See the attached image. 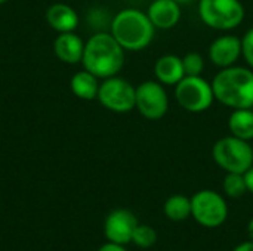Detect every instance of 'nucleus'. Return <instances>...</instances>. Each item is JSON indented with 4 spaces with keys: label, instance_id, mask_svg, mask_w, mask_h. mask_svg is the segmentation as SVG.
I'll use <instances>...</instances> for the list:
<instances>
[{
    "label": "nucleus",
    "instance_id": "obj_1",
    "mask_svg": "<svg viewBox=\"0 0 253 251\" xmlns=\"http://www.w3.org/2000/svg\"><path fill=\"white\" fill-rule=\"evenodd\" d=\"M82 64L98 78L117 75L125 65V49L111 33H96L84 43Z\"/></svg>",
    "mask_w": 253,
    "mask_h": 251
},
{
    "label": "nucleus",
    "instance_id": "obj_2",
    "mask_svg": "<svg viewBox=\"0 0 253 251\" xmlns=\"http://www.w3.org/2000/svg\"><path fill=\"white\" fill-rule=\"evenodd\" d=\"M215 99L222 105L242 109L253 107V71L245 67L222 68L212 81Z\"/></svg>",
    "mask_w": 253,
    "mask_h": 251
},
{
    "label": "nucleus",
    "instance_id": "obj_3",
    "mask_svg": "<svg viewBox=\"0 0 253 251\" xmlns=\"http://www.w3.org/2000/svg\"><path fill=\"white\" fill-rule=\"evenodd\" d=\"M156 27L148 15L138 9H123L111 21V36L125 50H142L154 37Z\"/></svg>",
    "mask_w": 253,
    "mask_h": 251
},
{
    "label": "nucleus",
    "instance_id": "obj_4",
    "mask_svg": "<svg viewBox=\"0 0 253 251\" xmlns=\"http://www.w3.org/2000/svg\"><path fill=\"white\" fill-rule=\"evenodd\" d=\"M213 161L227 173H245L253 166V148L249 141L225 136L212 148Z\"/></svg>",
    "mask_w": 253,
    "mask_h": 251
},
{
    "label": "nucleus",
    "instance_id": "obj_5",
    "mask_svg": "<svg viewBox=\"0 0 253 251\" xmlns=\"http://www.w3.org/2000/svg\"><path fill=\"white\" fill-rule=\"evenodd\" d=\"M202 21L215 30L237 28L245 19V7L240 0H200Z\"/></svg>",
    "mask_w": 253,
    "mask_h": 251
},
{
    "label": "nucleus",
    "instance_id": "obj_6",
    "mask_svg": "<svg viewBox=\"0 0 253 251\" xmlns=\"http://www.w3.org/2000/svg\"><path fill=\"white\" fill-rule=\"evenodd\" d=\"M175 98L185 111L199 114L211 108L215 95L212 83L202 75H185L175 87Z\"/></svg>",
    "mask_w": 253,
    "mask_h": 251
},
{
    "label": "nucleus",
    "instance_id": "obj_7",
    "mask_svg": "<svg viewBox=\"0 0 253 251\" xmlns=\"http://www.w3.org/2000/svg\"><path fill=\"white\" fill-rule=\"evenodd\" d=\"M191 216L205 228H218L228 217L227 201L212 189H202L191 197Z\"/></svg>",
    "mask_w": 253,
    "mask_h": 251
},
{
    "label": "nucleus",
    "instance_id": "obj_8",
    "mask_svg": "<svg viewBox=\"0 0 253 251\" xmlns=\"http://www.w3.org/2000/svg\"><path fill=\"white\" fill-rule=\"evenodd\" d=\"M98 101L102 107L113 112H129L136 104V87L117 75L104 78V81L99 84Z\"/></svg>",
    "mask_w": 253,
    "mask_h": 251
},
{
    "label": "nucleus",
    "instance_id": "obj_9",
    "mask_svg": "<svg viewBox=\"0 0 253 251\" xmlns=\"http://www.w3.org/2000/svg\"><path fill=\"white\" fill-rule=\"evenodd\" d=\"M135 108L147 120H160L169 109V98L160 81H144L136 87Z\"/></svg>",
    "mask_w": 253,
    "mask_h": 251
},
{
    "label": "nucleus",
    "instance_id": "obj_10",
    "mask_svg": "<svg viewBox=\"0 0 253 251\" xmlns=\"http://www.w3.org/2000/svg\"><path fill=\"white\" fill-rule=\"evenodd\" d=\"M138 225V219L130 210L116 209L104 222V235L110 243L126 246L132 243V237Z\"/></svg>",
    "mask_w": 253,
    "mask_h": 251
},
{
    "label": "nucleus",
    "instance_id": "obj_11",
    "mask_svg": "<svg viewBox=\"0 0 253 251\" xmlns=\"http://www.w3.org/2000/svg\"><path fill=\"white\" fill-rule=\"evenodd\" d=\"M242 56V40L236 36H222L209 47L211 61L221 68L233 67Z\"/></svg>",
    "mask_w": 253,
    "mask_h": 251
},
{
    "label": "nucleus",
    "instance_id": "obj_12",
    "mask_svg": "<svg viewBox=\"0 0 253 251\" xmlns=\"http://www.w3.org/2000/svg\"><path fill=\"white\" fill-rule=\"evenodd\" d=\"M147 15L156 28L169 30L181 19V4L175 0H154L148 7Z\"/></svg>",
    "mask_w": 253,
    "mask_h": 251
},
{
    "label": "nucleus",
    "instance_id": "obj_13",
    "mask_svg": "<svg viewBox=\"0 0 253 251\" xmlns=\"http://www.w3.org/2000/svg\"><path fill=\"white\" fill-rule=\"evenodd\" d=\"M53 52L56 58L65 64H79L83 58L84 41L74 31L59 33L53 41Z\"/></svg>",
    "mask_w": 253,
    "mask_h": 251
},
{
    "label": "nucleus",
    "instance_id": "obj_14",
    "mask_svg": "<svg viewBox=\"0 0 253 251\" xmlns=\"http://www.w3.org/2000/svg\"><path fill=\"white\" fill-rule=\"evenodd\" d=\"M46 21L58 33H71L79 25V15L70 4L53 3L46 10Z\"/></svg>",
    "mask_w": 253,
    "mask_h": 251
},
{
    "label": "nucleus",
    "instance_id": "obj_15",
    "mask_svg": "<svg viewBox=\"0 0 253 251\" xmlns=\"http://www.w3.org/2000/svg\"><path fill=\"white\" fill-rule=\"evenodd\" d=\"M154 74L162 84L176 86L185 77L182 58L176 55H165L159 58L154 65Z\"/></svg>",
    "mask_w": 253,
    "mask_h": 251
},
{
    "label": "nucleus",
    "instance_id": "obj_16",
    "mask_svg": "<svg viewBox=\"0 0 253 251\" xmlns=\"http://www.w3.org/2000/svg\"><path fill=\"white\" fill-rule=\"evenodd\" d=\"M70 87H71V92L83 101H92L98 98V90H99L98 77L89 72L87 70L76 72L71 77Z\"/></svg>",
    "mask_w": 253,
    "mask_h": 251
},
{
    "label": "nucleus",
    "instance_id": "obj_17",
    "mask_svg": "<svg viewBox=\"0 0 253 251\" xmlns=\"http://www.w3.org/2000/svg\"><path fill=\"white\" fill-rule=\"evenodd\" d=\"M228 127L233 136L243 141L253 139V111L251 108L234 109L228 118Z\"/></svg>",
    "mask_w": 253,
    "mask_h": 251
},
{
    "label": "nucleus",
    "instance_id": "obj_18",
    "mask_svg": "<svg viewBox=\"0 0 253 251\" xmlns=\"http://www.w3.org/2000/svg\"><path fill=\"white\" fill-rule=\"evenodd\" d=\"M165 216L172 222H182L191 216V198L176 194L166 200L163 207Z\"/></svg>",
    "mask_w": 253,
    "mask_h": 251
},
{
    "label": "nucleus",
    "instance_id": "obj_19",
    "mask_svg": "<svg viewBox=\"0 0 253 251\" xmlns=\"http://www.w3.org/2000/svg\"><path fill=\"white\" fill-rule=\"evenodd\" d=\"M224 192L230 198H240L248 192L246 180L243 173H227L222 183Z\"/></svg>",
    "mask_w": 253,
    "mask_h": 251
},
{
    "label": "nucleus",
    "instance_id": "obj_20",
    "mask_svg": "<svg viewBox=\"0 0 253 251\" xmlns=\"http://www.w3.org/2000/svg\"><path fill=\"white\" fill-rule=\"evenodd\" d=\"M157 232L153 226L148 225H138L135 228L132 243L139 249H151L157 243Z\"/></svg>",
    "mask_w": 253,
    "mask_h": 251
},
{
    "label": "nucleus",
    "instance_id": "obj_21",
    "mask_svg": "<svg viewBox=\"0 0 253 251\" xmlns=\"http://www.w3.org/2000/svg\"><path fill=\"white\" fill-rule=\"evenodd\" d=\"M182 65L185 75H202L205 70V59L197 52H188L182 58Z\"/></svg>",
    "mask_w": 253,
    "mask_h": 251
},
{
    "label": "nucleus",
    "instance_id": "obj_22",
    "mask_svg": "<svg viewBox=\"0 0 253 251\" xmlns=\"http://www.w3.org/2000/svg\"><path fill=\"white\" fill-rule=\"evenodd\" d=\"M242 55L253 68V28H251L242 38Z\"/></svg>",
    "mask_w": 253,
    "mask_h": 251
},
{
    "label": "nucleus",
    "instance_id": "obj_23",
    "mask_svg": "<svg viewBox=\"0 0 253 251\" xmlns=\"http://www.w3.org/2000/svg\"><path fill=\"white\" fill-rule=\"evenodd\" d=\"M98 251H127L125 249V246H122V244H116V243H107V244H102Z\"/></svg>",
    "mask_w": 253,
    "mask_h": 251
},
{
    "label": "nucleus",
    "instance_id": "obj_24",
    "mask_svg": "<svg viewBox=\"0 0 253 251\" xmlns=\"http://www.w3.org/2000/svg\"><path fill=\"white\" fill-rule=\"evenodd\" d=\"M243 175H245V180H246L248 191L253 194V166L251 167V169H248Z\"/></svg>",
    "mask_w": 253,
    "mask_h": 251
},
{
    "label": "nucleus",
    "instance_id": "obj_25",
    "mask_svg": "<svg viewBox=\"0 0 253 251\" xmlns=\"http://www.w3.org/2000/svg\"><path fill=\"white\" fill-rule=\"evenodd\" d=\"M233 251H253V243L252 241H246L243 244H239Z\"/></svg>",
    "mask_w": 253,
    "mask_h": 251
},
{
    "label": "nucleus",
    "instance_id": "obj_26",
    "mask_svg": "<svg viewBox=\"0 0 253 251\" xmlns=\"http://www.w3.org/2000/svg\"><path fill=\"white\" fill-rule=\"evenodd\" d=\"M248 235H249V241L253 243V217L249 220V223H248Z\"/></svg>",
    "mask_w": 253,
    "mask_h": 251
},
{
    "label": "nucleus",
    "instance_id": "obj_27",
    "mask_svg": "<svg viewBox=\"0 0 253 251\" xmlns=\"http://www.w3.org/2000/svg\"><path fill=\"white\" fill-rule=\"evenodd\" d=\"M175 1H178L179 4H188V3H191L193 0H175Z\"/></svg>",
    "mask_w": 253,
    "mask_h": 251
},
{
    "label": "nucleus",
    "instance_id": "obj_28",
    "mask_svg": "<svg viewBox=\"0 0 253 251\" xmlns=\"http://www.w3.org/2000/svg\"><path fill=\"white\" fill-rule=\"evenodd\" d=\"M7 0H0V4H3V3H6Z\"/></svg>",
    "mask_w": 253,
    "mask_h": 251
}]
</instances>
